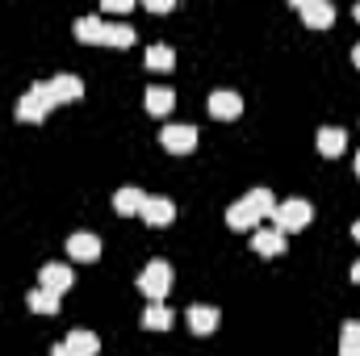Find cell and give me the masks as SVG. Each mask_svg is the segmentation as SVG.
<instances>
[{
	"instance_id": "cell-1",
	"label": "cell",
	"mask_w": 360,
	"mask_h": 356,
	"mask_svg": "<svg viewBox=\"0 0 360 356\" xmlns=\"http://www.w3.org/2000/svg\"><path fill=\"white\" fill-rule=\"evenodd\" d=\"M276 210V197H272L269 189H252L248 197H239L231 210H226V222L235 227V231H256V222Z\"/></svg>"
},
{
	"instance_id": "cell-2",
	"label": "cell",
	"mask_w": 360,
	"mask_h": 356,
	"mask_svg": "<svg viewBox=\"0 0 360 356\" xmlns=\"http://www.w3.org/2000/svg\"><path fill=\"white\" fill-rule=\"evenodd\" d=\"M51 109H55L51 84H34V89H30L25 96H21V101H17V117H21V122H42Z\"/></svg>"
},
{
	"instance_id": "cell-3",
	"label": "cell",
	"mask_w": 360,
	"mask_h": 356,
	"mask_svg": "<svg viewBox=\"0 0 360 356\" xmlns=\"http://www.w3.org/2000/svg\"><path fill=\"white\" fill-rule=\"evenodd\" d=\"M139 289H143L151 302H164L168 289H172V268L164 265V260H151V265L139 272Z\"/></svg>"
},
{
	"instance_id": "cell-4",
	"label": "cell",
	"mask_w": 360,
	"mask_h": 356,
	"mask_svg": "<svg viewBox=\"0 0 360 356\" xmlns=\"http://www.w3.org/2000/svg\"><path fill=\"white\" fill-rule=\"evenodd\" d=\"M310 201H302V197H289V201H281L276 210H272V222H276V231H302L306 222H310Z\"/></svg>"
},
{
	"instance_id": "cell-5",
	"label": "cell",
	"mask_w": 360,
	"mask_h": 356,
	"mask_svg": "<svg viewBox=\"0 0 360 356\" xmlns=\"http://www.w3.org/2000/svg\"><path fill=\"white\" fill-rule=\"evenodd\" d=\"M96 352H101V340L92 331H72L63 344H55L51 356H96Z\"/></svg>"
},
{
	"instance_id": "cell-6",
	"label": "cell",
	"mask_w": 360,
	"mask_h": 356,
	"mask_svg": "<svg viewBox=\"0 0 360 356\" xmlns=\"http://www.w3.org/2000/svg\"><path fill=\"white\" fill-rule=\"evenodd\" d=\"M297 13H302L306 25H314V30H327V25L335 21V8H331L327 0H297Z\"/></svg>"
},
{
	"instance_id": "cell-7",
	"label": "cell",
	"mask_w": 360,
	"mask_h": 356,
	"mask_svg": "<svg viewBox=\"0 0 360 356\" xmlns=\"http://www.w3.org/2000/svg\"><path fill=\"white\" fill-rule=\"evenodd\" d=\"M210 113H214V117H239V113H243V101H239V92L214 89V92H210Z\"/></svg>"
},
{
	"instance_id": "cell-8",
	"label": "cell",
	"mask_w": 360,
	"mask_h": 356,
	"mask_svg": "<svg viewBox=\"0 0 360 356\" xmlns=\"http://www.w3.org/2000/svg\"><path fill=\"white\" fill-rule=\"evenodd\" d=\"M139 214H143V218H147V222H151V227H168V222H172V218H176V205H172V201H168V197H147V201H143V210H139Z\"/></svg>"
},
{
	"instance_id": "cell-9",
	"label": "cell",
	"mask_w": 360,
	"mask_h": 356,
	"mask_svg": "<svg viewBox=\"0 0 360 356\" xmlns=\"http://www.w3.org/2000/svg\"><path fill=\"white\" fill-rule=\"evenodd\" d=\"M160 143H164V147H168V151H193V147H197V130H193V126H168V130H164V134H160Z\"/></svg>"
},
{
	"instance_id": "cell-10",
	"label": "cell",
	"mask_w": 360,
	"mask_h": 356,
	"mask_svg": "<svg viewBox=\"0 0 360 356\" xmlns=\"http://www.w3.org/2000/svg\"><path fill=\"white\" fill-rule=\"evenodd\" d=\"M218 323H222V314H218L214 306H188V327H193L197 336H210Z\"/></svg>"
},
{
	"instance_id": "cell-11",
	"label": "cell",
	"mask_w": 360,
	"mask_h": 356,
	"mask_svg": "<svg viewBox=\"0 0 360 356\" xmlns=\"http://www.w3.org/2000/svg\"><path fill=\"white\" fill-rule=\"evenodd\" d=\"M68 252H72L76 260H96V256H101V239L89 235V231H76V235L68 239Z\"/></svg>"
},
{
	"instance_id": "cell-12",
	"label": "cell",
	"mask_w": 360,
	"mask_h": 356,
	"mask_svg": "<svg viewBox=\"0 0 360 356\" xmlns=\"http://www.w3.org/2000/svg\"><path fill=\"white\" fill-rule=\"evenodd\" d=\"M143 201H147V193H139L134 184H126V189H117V193H113V210H117V214H139V210H143Z\"/></svg>"
},
{
	"instance_id": "cell-13",
	"label": "cell",
	"mask_w": 360,
	"mask_h": 356,
	"mask_svg": "<svg viewBox=\"0 0 360 356\" xmlns=\"http://www.w3.org/2000/svg\"><path fill=\"white\" fill-rule=\"evenodd\" d=\"M80 92H84V84H80L76 76H55V80H51V96H55V105H63V101H80Z\"/></svg>"
},
{
	"instance_id": "cell-14",
	"label": "cell",
	"mask_w": 360,
	"mask_h": 356,
	"mask_svg": "<svg viewBox=\"0 0 360 356\" xmlns=\"http://www.w3.org/2000/svg\"><path fill=\"white\" fill-rule=\"evenodd\" d=\"M68 285H72V268H68V265H46V268H42V289L63 293Z\"/></svg>"
},
{
	"instance_id": "cell-15",
	"label": "cell",
	"mask_w": 360,
	"mask_h": 356,
	"mask_svg": "<svg viewBox=\"0 0 360 356\" xmlns=\"http://www.w3.org/2000/svg\"><path fill=\"white\" fill-rule=\"evenodd\" d=\"M101 42H109V46H130V42H134V30H130L126 21H105V25H101Z\"/></svg>"
},
{
	"instance_id": "cell-16",
	"label": "cell",
	"mask_w": 360,
	"mask_h": 356,
	"mask_svg": "<svg viewBox=\"0 0 360 356\" xmlns=\"http://www.w3.org/2000/svg\"><path fill=\"white\" fill-rule=\"evenodd\" d=\"M172 63H176V55H172V46H147V55H143V68H151V72H172Z\"/></svg>"
},
{
	"instance_id": "cell-17",
	"label": "cell",
	"mask_w": 360,
	"mask_h": 356,
	"mask_svg": "<svg viewBox=\"0 0 360 356\" xmlns=\"http://www.w3.org/2000/svg\"><path fill=\"white\" fill-rule=\"evenodd\" d=\"M344 147H348V134H344L340 126H323V130H319V151H323V155H340Z\"/></svg>"
},
{
	"instance_id": "cell-18",
	"label": "cell",
	"mask_w": 360,
	"mask_h": 356,
	"mask_svg": "<svg viewBox=\"0 0 360 356\" xmlns=\"http://www.w3.org/2000/svg\"><path fill=\"white\" fill-rule=\"evenodd\" d=\"M143 327H151V331H168V327H172V310H168L164 302H147V310H143Z\"/></svg>"
},
{
	"instance_id": "cell-19",
	"label": "cell",
	"mask_w": 360,
	"mask_h": 356,
	"mask_svg": "<svg viewBox=\"0 0 360 356\" xmlns=\"http://www.w3.org/2000/svg\"><path fill=\"white\" fill-rule=\"evenodd\" d=\"M172 89H164V84H151V89L143 92V105H147V113H168L172 109Z\"/></svg>"
},
{
	"instance_id": "cell-20",
	"label": "cell",
	"mask_w": 360,
	"mask_h": 356,
	"mask_svg": "<svg viewBox=\"0 0 360 356\" xmlns=\"http://www.w3.org/2000/svg\"><path fill=\"white\" fill-rule=\"evenodd\" d=\"M252 248H256L260 256H281V252H285V235H281V231H256V235H252Z\"/></svg>"
},
{
	"instance_id": "cell-21",
	"label": "cell",
	"mask_w": 360,
	"mask_h": 356,
	"mask_svg": "<svg viewBox=\"0 0 360 356\" xmlns=\"http://www.w3.org/2000/svg\"><path fill=\"white\" fill-rule=\"evenodd\" d=\"M340 356H360V319H348L340 331Z\"/></svg>"
},
{
	"instance_id": "cell-22",
	"label": "cell",
	"mask_w": 360,
	"mask_h": 356,
	"mask_svg": "<svg viewBox=\"0 0 360 356\" xmlns=\"http://www.w3.org/2000/svg\"><path fill=\"white\" fill-rule=\"evenodd\" d=\"M25 302H30V310H38V314H55V310H59V293H51V289H42V285H38Z\"/></svg>"
},
{
	"instance_id": "cell-23",
	"label": "cell",
	"mask_w": 360,
	"mask_h": 356,
	"mask_svg": "<svg viewBox=\"0 0 360 356\" xmlns=\"http://www.w3.org/2000/svg\"><path fill=\"white\" fill-rule=\"evenodd\" d=\"M101 25H105V21H101L96 13H89V17H76V25H72V30H76V38H80V42H101Z\"/></svg>"
},
{
	"instance_id": "cell-24",
	"label": "cell",
	"mask_w": 360,
	"mask_h": 356,
	"mask_svg": "<svg viewBox=\"0 0 360 356\" xmlns=\"http://www.w3.org/2000/svg\"><path fill=\"white\" fill-rule=\"evenodd\" d=\"M130 8V0H105V13H126Z\"/></svg>"
},
{
	"instance_id": "cell-25",
	"label": "cell",
	"mask_w": 360,
	"mask_h": 356,
	"mask_svg": "<svg viewBox=\"0 0 360 356\" xmlns=\"http://www.w3.org/2000/svg\"><path fill=\"white\" fill-rule=\"evenodd\" d=\"M147 8H151V13H168V8H172V0H147Z\"/></svg>"
},
{
	"instance_id": "cell-26",
	"label": "cell",
	"mask_w": 360,
	"mask_h": 356,
	"mask_svg": "<svg viewBox=\"0 0 360 356\" xmlns=\"http://www.w3.org/2000/svg\"><path fill=\"white\" fill-rule=\"evenodd\" d=\"M352 281H356V285H360V260H356V265H352Z\"/></svg>"
},
{
	"instance_id": "cell-27",
	"label": "cell",
	"mask_w": 360,
	"mask_h": 356,
	"mask_svg": "<svg viewBox=\"0 0 360 356\" xmlns=\"http://www.w3.org/2000/svg\"><path fill=\"white\" fill-rule=\"evenodd\" d=\"M352 59H356V68H360V42H356V51H352Z\"/></svg>"
},
{
	"instance_id": "cell-28",
	"label": "cell",
	"mask_w": 360,
	"mask_h": 356,
	"mask_svg": "<svg viewBox=\"0 0 360 356\" xmlns=\"http://www.w3.org/2000/svg\"><path fill=\"white\" fill-rule=\"evenodd\" d=\"M352 235H356V239H360V218H356V227H352Z\"/></svg>"
},
{
	"instance_id": "cell-29",
	"label": "cell",
	"mask_w": 360,
	"mask_h": 356,
	"mask_svg": "<svg viewBox=\"0 0 360 356\" xmlns=\"http://www.w3.org/2000/svg\"><path fill=\"white\" fill-rule=\"evenodd\" d=\"M356 177H360V155H356Z\"/></svg>"
},
{
	"instance_id": "cell-30",
	"label": "cell",
	"mask_w": 360,
	"mask_h": 356,
	"mask_svg": "<svg viewBox=\"0 0 360 356\" xmlns=\"http://www.w3.org/2000/svg\"><path fill=\"white\" fill-rule=\"evenodd\" d=\"M356 17H360V4H356Z\"/></svg>"
}]
</instances>
